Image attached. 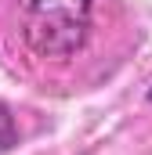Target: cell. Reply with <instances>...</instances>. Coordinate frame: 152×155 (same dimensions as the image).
I'll return each instance as SVG.
<instances>
[{
    "instance_id": "3",
    "label": "cell",
    "mask_w": 152,
    "mask_h": 155,
    "mask_svg": "<svg viewBox=\"0 0 152 155\" xmlns=\"http://www.w3.org/2000/svg\"><path fill=\"white\" fill-rule=\"evenodd\" d=\"M145 101H149V105H152V87H149V90H145Z\"/></svg>"
},
{
    "instance_id": "2",
    "label": "cell",
    "mask_w": 152,
    "mask_h": 155,
    "mask_svg": "<svg viewBox=\"0 0 152 155\" xmlns=\"http://www.w3.org/2000/svg\"><path fill=\"white\" fill-rule=\"evenodd\" d=\"M15 144H18V119H15L7 101H0V155L11 152Z\"/></svg>"
},
{
    "instance_id": "1",
    "label": "cell",
    "mask_w": 152,
    "mask_h": 155,
    "mask_svg": "<svg viewBox=\"0 0 152 155\" xmlns=\"http://www.w3.org/2000/svg\"><path fill=\"white\" fill-rule=\"evenodd\" d=\"M91 18L94 0H26L22 40L36 58L65 61L87 43Z\"/></svg>"
}]
</instances>
